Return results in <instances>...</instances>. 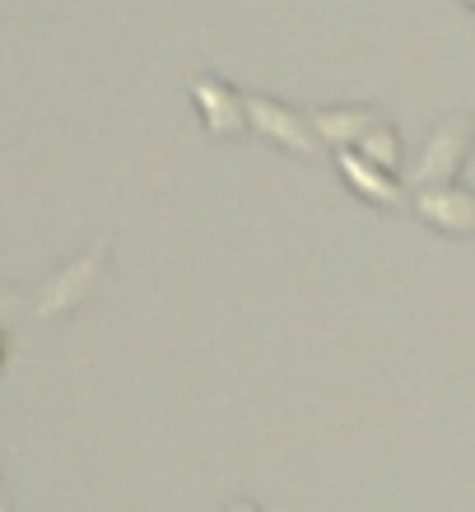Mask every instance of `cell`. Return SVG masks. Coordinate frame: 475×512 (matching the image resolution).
Masks as SVG:
<instances>
[{
  "mask_svg": "<svg viewBox=\"0 0 475 512\" xmlns=\"http://www.w3.org/2000/svg\"><path fill=\"white\" fill-rule=\"evenodd\" d=\"M466 5H471V10H475V0H466Z\"/></svg>",
  "mask_w": 475,
  "mask_h": 512,
  "instance_id": "cell-10",
  "label": "cell"
},
{
  "mask_svg": "<svg viewBox=\"0 0 475 512\" xmlns=\"http://www.w3.org/2000/svg\"><path fill=\"white\" fill-rule=\"evenodd\" d=\"M471 140H475V122H471V117H448V122L429 135L424 159H420V168H415V182H420V187L452 182V177L462 173L466 154H471Z\"/></svg>",
  "mask_w": 475,
  "mask_h": 512,
  "instance_id": "cell-1",
  "label": "cell"
},
{
  "mask_svg": "<svg viewBox=\"0 0 475 512\" xmlns=\"http://www.w3.org/2000/svg\"><path fill=\"white\" fill-rule=\"evenodd\" d=\"M0 512H10V508H5V503H0Z\"/></svg>",
  "mask_w": 475,
  "mask_h": 512,
  "instance_id": "cell-11",
  "label": "cell"
},
{
  "mask_svg": "<svg viewBox=\"0 0 475 512\" xmlns=\"http://www.w3.org/2000/svg\"><path fill=\"white\" fill-rule=\"evenodd\" d=\"M103 252H108V247L89 252L84 261H75L66 275H56V280L47 284V294H42V312H47V317H52V312L75 308V303H80V298L94 289V275H98V261H103Z\"/></svg>",
  "mask_w": 475,
  "mask_h": 512,
  "instance_id": "cell-7",
  "label": "cell"
},
{
  "mask_svg": "<svg viewBox=\"0 0 475 512\" xmlns=\"http://www.w3.org/2000/svg\"><path fill=\"white\" fill-rule=\"evenodd\" d=\"M378 122L382 117L378 112H368V108H326V112H313V117H308V126L322 135L326 145H340V149L359 145Z\"/></svg>",
  "mask_w": 475,
  "mask_h": 512,
  "instance_id": "cell-6",
  "label": "cell"
},
{
  "mask_svg": "<svg viewBox=\"0 0 475 512\" xmlns=\"http://www.w3.org/2000/svg\"><path fill=\"white\" fill-rule=\"evenodd\" d=\"M229 512H261V508H257V503H233Z\"/></svg>",
  "mask_w": 475,
  "mask_h": 512,
  "instance_id": "cell-9",
  "label": "cell"
},
{
  "mask_svg": "<svg viewBox=\"0 0 475 512\" xmlns=\"http://www.w3.org/2000/svg\"><path fill=\"white\" fill-rule=\"evenodd\" d=\"M415 210L424 215V224L448 238H471L475 233V191L457 187V182H438V187H420Z\"/></svg>",
  "mask_w": 475,
  "mask_h": 512,
  "instance_id": "cell-2",
  "label": "cell"
},
{
  "mask_svg": "<svg viewBox=\"0 0 475 512\" xmlns=\"http://www.w3.org/2000/svg\"><path fill=\"white\" fill-rule=\"evenodd\" d=\"M354 149H359L368 163H378V168H396V163H401V135H396L392 122H378Z\"/></svg>",
  "mask_w": 475,
  "mask_h": 512,
  "instance_id": "cell-8",
  "label": "cell"
},
{
  "mask_svg": "<svg viewBox=\"0 0 475 512\" xmlns=\"http://www.w3.org/2000/svg\"><path fill=\"white\" fill-rule=\"evenodd\" d=\"M247 122L257 126L271 145L294 149V154H303V159H317V154H322V145H317V135H313V126H308V117H294V112L280 108L275 98H261V94L247 98Z\"/></svg>",
  "mask_w": 475,
  "mask_h": 512,
  "instance_id": "cell-3",
  "label": "cell"
},
{
  "mask_svg": "<svg viewBox=\"0 0 475 512\" xmlns=\"http://www.w3.org/2000/svg\"><path fill=\"white\" fill-rule=\"evenodd\" d=\"M191 98H196V108H201L205 126L219 135V140H233V135L247 131V98L233 89L229 80H196L191 84Z\"/></svg>",
  "mask_w": 475,
  "mask_h": 512,
  "instance_id": "cell-4",
  "label": "cell"
},
{
  "mask_svg": "<svg viewBox=\"0 0 475 512\" xmlns=\"http://www.w3.org/2000/svg\"><path fill=\"white\" fill-rule=\"evenodd\" d=\"M336 163H340V173H345V182H350L364 201L382 205V210H401V205H406V187H401V182H392V173H387V168L368 163L359 149H340Z\"/></svg>",
  "mask_w": 475,
  "mask_h": 512,
  "instance_id": "cell-5",
  "label": "cell"
}]
</instances>
